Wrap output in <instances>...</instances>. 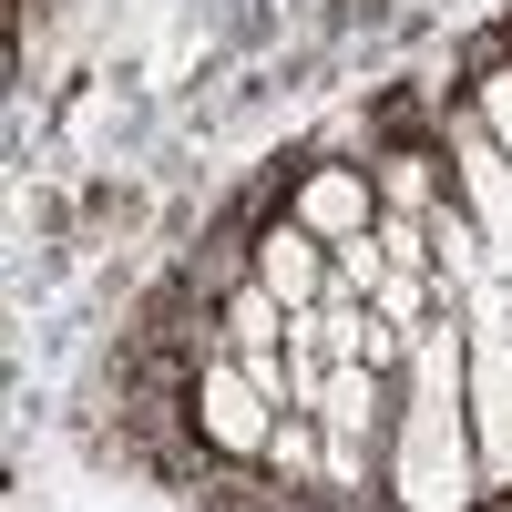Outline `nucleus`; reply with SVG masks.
I'll return each instance as SVG.
<instances>
[{
  "instance_id": "8",
  "label": "nucleus",
  "mask_w": 512,
  "mask_h": 512,
  "mask_svg": "<svg viewBox=\"0 0 512 512\" xmlns=\"http://www.w3.org/2000/svg\"><path fill=\"white\" fill-rule=\"evenodd\" d=\"M379 277H390V246H379V226H369V236H349V246H338V277H328V287L379 297Z\"/></svg>"
},
{
  "instance_id": "5",
  "label": "nucleus",
  "mask_w": 512,
  "mask_h": 512,
  "mask_svg": "<svg viewBox=\"0 0 512 512\" xmlns=\"http://www.w3.org/2000/svg\"><path fill=\"white\" fill-rule=\"evenodd\" d=\"M287 216L297 226H318L328 246H349L379 226V185H369V164H308V175L287 185Z\"/></svg>"
},
{
  "instance_id": "1",
  "label": "nucleus",
  "mask_w": 512,
  "mask_h": 512,
  "mask_svg": "<svg viewBox=\"0 0 512 512\" xmlns=\"http://www.w3.org/2000/svg\"><path fill=\"white\" fill-rule=\"evenodd\" d=\"M277 390L256 379L246 359H226V349H205V359H185V431L216 451V461H236V472H256L267 461V431H277Z\"/></svg>"
},
{
  "instance_id": "6",
  "label": "nucleus",
  "mask_w": 512,
  "mask_h": 512,
  "mask_svg": "<svg viewBox=\"0 0 512 512\" xmlns=\"http://www.w3.org/2000/svg\"><path fill=\"white\" fill-rule=\"evenodd\" d=\"M369 185H379V205H390V216H431V205L451 195V154L441 144H379L369 154Z\"/></svg>"
},
{
  "instance_id": "3",
  "label": "nucleus",
  "mask_w": 512,
  "mask_h": 512,
  "mask_svg": "<svg viewBox=\"0 0 512 512\" xmlns=\"http://www.w3.org/2000/svg\"><path fill=\"white\" fill-rule=\"evenodd\" d=\"M441 154H451V195L482 216V236L502 246V267H512V154H502V134L482 123V103H472V93L441 113Z\"/></svg>"
},
{
  "instance_id": "4",
  "label": "nucleus",
  "mask_w": 512,
  "mask_h": 512,
  "mask_svg": "<svg viewBox=\"0 0 512 512\" xmlns=\"http://www.w3.org/2000/svg\"><path fill=\"white\" fill-rule=\"evenodd\" d=\"M246 277L267 287V297H287V308H318L328 277H338V246L277 205V216H256V226H246Z\"/></svg>"
},
{
  "instance_id": "9",
  "label": "nucleus",
  "mask_w": 512,
  "mask_h": 512,
  "mask_svg": "<svg viewBox=\"0 0 512 512\" xmlns=\"http://www.w3.org/2000/svg\"><path fill=\"white\" fill-rule=\"evenodd\" d=\"M472 103H482V123L502 134V154H512V62H482V82H472Z\"/></svg>"
},
{
  "instance_id": "7",
  "label": "nucleus",
  "mask_w": 512,
  "mask_h": 512,
  "mask_svg": "<svg viewBox=\"0 0 512 512\" xmlns=\"http://www.w3.org/2000/svg\"><path fill=\"white\" fill-rule=\"evenodd\" d=\"M256 472L287 482V492H328V431H318V410H277L267 461H256Z\"/></svg>"
},
{
  "instance_id": "2",
  "label": "nucleus",
  "mask_w": 512,
  "mask_h": 512,
  "mask_svg": "<svg viewBox=\"0 0 512 512\" xmlns=\"http://www.w3.org/2000/svg\"><path fill=\"white\" fill-rule=\"evenodd\" d=\"M472 441H482V512L512 502V318L472 308Z\"/></svg>"
}]
</instances>
